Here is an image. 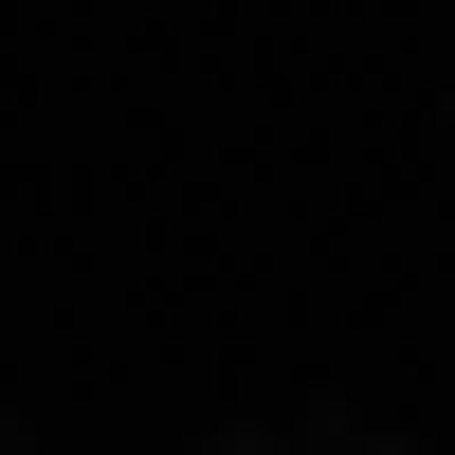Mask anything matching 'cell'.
Wrapping results in <instances>:
<instances>
[{
    "label": "cell",
    "mask_w": 455,
    "mask_h": 455,
    "mask_svg": "<svg viewBox=\"0 0 455 455\" xmlns=\"http://www.w3.org/2000/svg\"><path fill=\"white\" fill-rule=\"evenodd\" d=\"M347 455H419V437H347Z\"/></svg>",
    "instance_id": "1"
},
{
    "label": "cell",
    "mask_w": 455,
    "mask_h": 455,
    "mask_svg": "<svg viewBox=\"0 0 455 455\" xmlns=\"http://www.w3.org/2000/svg\"><path fill=\"white\" fill-rule=\"evenodd\" d=\"M237 455H274V437H237Z\"/></svg>",
    "instance_id": "3"
},
{
    "label": "cell",
    "mask_w": 455,
    "mask_h": 455,
    "mask_svg": "<svg viewBox=\"0 0 455 455\" xmlns=\"http://www.w3.org/2000/svg\"><path fill=\"white\" fill-rule=\"evenodd\" d=\"M437 128H455V92H437Z\"/></svg>",
    "instance_id": "2"
}]
</instances>
